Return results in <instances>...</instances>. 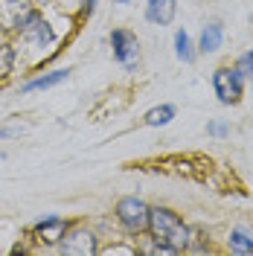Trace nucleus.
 I'll list each match as a JSON object with an SVG mask.
<instances>
[{"label": "nucleus", "mask_w": 253, "mask_h": 256, "mask_svg": "<svg viewBox=\"0 0 253 256\" xmlns=\"http://www.w3.org/2000/svg\"><path fill=\"white\" fill-rule=\"evenodd\" d=\"M148 236L160 244H169L178 254L190 250L192 230L178 212H172L169 207H152V218H148Z\"/></svg>", "instance_id": "f257e3e1"}, {"label": "nucleus", "mask_w": 253, "mask_h": 256, "mask_svg": "<svg viewBox=\"0 0 253 256\" xmlns=\"http://www.w3.org/2000/svg\"><path fill=\"white\" fill-rule=\"evenodd\" d=\"M114 216L116 222L126 227L128 233H148V218H152V207L137 198V195H126L114 204Z\"/></svg>", "instance_id": "f03ea898"}, {"label": "nucleus", "mask_w": 253, "mask_h": 256, "mask_svg": "<svg viewBox=\"0 0 253 256\" xmlns=\"http://www.w3.org/2000/svg\"><path fill=\"white\" fill-rule=\"evenodd\" d=\"M58 254L64 256H94L99 254V244H96V233L88 224H70L64 239L58 242Z\"/></svg>", "instance_id": "7ed1b4c3"}, {"label": "nucleus", "mask_w": 253, "mask_h": 256, "mask_svg": "<svg viewBox=\"0 0 253 256\" xmlns=\"http://www.w3.org/2000/svg\"><path fill=\"white\" fill-rule=\"evenodd\" d=\"M18 38L24 41V44H30V47L35 50H47L52 41H56V30L50 26V20L38 9L32 12L30 18H26V24L18 30Z\"/></svg>", "instance_id": "20e7f679"}, {"label": "nucleus", "mask_w": 253, "mask_h": 256, "mask_svg": "<svg viewBox=\"0 0 253 256\" xmlns=\"http://www.w3.org/2000/svg\"><path fill=\"white\" fill-rule=\"evenodd\" d=\"M242 70L238 67H218L212 73V90L222 105H236L242 99Z\"/></svg>", "instance_id": "39448f33"}, {"label": "nucleus", "mask_w": 253, "mask_h": 256, "mask_svg": "<svg viewBox=\"0 0 253 256\" xmlns=\"http://www.w3.org/2000/svg\"><path fill=\"white\" fill-rule=\"evenodd\" d=\"M32 12H35L32 0H0V32L18 35V30L26 24Z\"/></svg>", "instance_id": "423d86ee"}, {"label": "nucleus", "mask_w": 253, "mask_h": 256, "mask_svg": "<svg viewBox=\"0 0 253 256\" xmlns=\"http://www.w3.org/2000/svg\"><path fill=\"white\" fill-rule=\"evenodd\" d=\"M111 50L114 58L122 64L126 70H134L140 62V41L131 30H114L111 32Z\"/></svg>", "instance_id": "0eeeda50"}, {"label": "nucleus", "mask_w": 253, "mask_h": 256, "mask_svg": "<svg viewBox=\"0 0 253 256\" xmlns=\"http://www.w3.org/2000/svg\"><path fill=\"white\" fill-rule=\"evenodd\" d=\"M67 227H70V222L62 218V216H44L41 222H35L32 236H35L38 242H44V244H56V248H58V242L64 239Z\"/></svg>", "instance_id": "6e6552de"}, {"label": "nucleus", "mask_w": 253, "mask_h": 256, "mask_svg": "<svg viewBox=\"0 0 253 256\" xmlns=\"http://www.w3.org/2000/svg\"><path fill=\"white\" fill-rule=\"evenodd\" d=\"M70 76V70H64V67H58V70H50V73H41V76H35V79L24 82L20 84V94H35V90H50V88H56V84H62L64 79Z\"/></svg>", "instance_id": "1a4fd4ad"}, {"label": "nucleus", "mask_w": 253, "mask_h": 256, "mask_svg": "<svg viewBox=\"0 0 253 256\" xmlns=\"http://www.w3.org/2000/svg\"><path fill=\"white\" fill-rule=\"evenodd\" d=\"M174 12H178V0H154V3L146 6V18H148L152 24H158V26L172 24Z\"/></svg>", "instance_id": "9d476101"}, {"label": "nucleus", "mask_w": 253, "mask_h": 256, "mask_svg": "<svg viewBox=\"0 0 253 256\" xmlns=\"http://www.w3.org/2000/svg\"><path fill=\"white\" fill-rule=\"evenodd\" d=\"M222 41H224L222 24H206L204 30H201V38H198V50L201 52H216V50L222 47Z\"/></svg>", "instance_id": "9b49d317"}, {"label": "nucleus", "mask_w": 253, "mask_h": 256, "mask_svg": "<svg viewBox=\"0 0 253 256\" xmlns=\"http://www.w3.org/2000/svg\"><path fill=\"white\" fill-rule=\"evenodd\" d=\"M230 254L238 256L253 254V233H248L244 227H233L230 230Z\"/></svg>", "instance_id": "f8f14e48"}, {"label": "nucleus", "mask_w": 253, "mask_h": 256, "mask_svg": "<svg viewBox=\"0 0 253 256\" xmlns=\"http://www.w3.org/2000/svg\"><path fill=\"white\" fill-rule=\"evenodd\" d=\"M174 56H178L184 64L195 62V47H192V38H190V32H186V30L174 32Z\"/></svg>", "instance_id": "ddd939ff"}, {"label": "nucleus", "mask_w": 253, "mask_h": 256, "mask_svg": "<svg viewBox=\"0 0 253 256\" xmlns=\"http://www.w3.org/2000/svg\"><path fill=\"white\" fill-rule=\"evenodd\" d=\"M15 62H18L15 44L3 41V44H0V82H6L12 73H15Z\"/></svg>", "instance_id": "4468645a"}, {"label": "nucleus", "mask_w": 253, "mask_h": 256, "mask_svg": "<svg viewBox=\"0 0 253 256\" xmlns=\"http://www.w3.org/2000/svg\"><path fill=\"white\" fill-rule=\"evenodd\" d=\"M146 120V126L148 128H160V126H169L174 120V105H158V108H152V111L142 116Z\"/></svg>", "instance_id": "2eb2a0df"}, {"label": "nucleus", "mask_w": 253, "mask_h": 256, "mask_svg": "<svg viewBox=\"0 0 253 256\" xmlns=\"http://www.w3.org/2000/svg\"><path fill=\"white\" fill-rule=\"evenodd\" d=\"M236 67L242 70V76H244V73H248V76H253V50H250V52H244V56L238 58Z\"/></svg>", "instance_id": "dca6fc26"}, {"label": "nucleus", "mask_w": 253, "mask_h": 256, "mask_svg": "<svg viewBox=\"0 0 253 256\" xmlns=\"http://www.w3.org/2000/svg\"><path fill=\"white\" fill-rule=\"evenodd\" d=\"M206 134H212V137H227V134H230V128L216 120V122H210V126H206Z\"/></svg>", "instance_id": "f3484780"}, {"label": "nucleus", "mask_w": 253, "mask_h": 256, "mask_svg": "<svg viewBox=\"0 0 253 256\" xmlns=\"http://www.w3.org/2000/svg\"><path fill=\"white\" fill-rule=\"evenodd\" d=\"M96 12V0H82V15L90 18Z\"/></svg>", "instance_id": "a211bd4d"}, {"label": "nucleus", "mask_w": 253, "mask_h": 256, "mask_svg": "<svg viewBox=\"0 0 253 256\" xmlns=\"http://www.w3.org/2000/svg\"><path fill=\"white\" fill-rule=\"evenodd\" d=\"M114 3H128V0H114Z\"/></svg>", "instance_id": "6ab92c4d"}, {"label": "nucleus", "mask_w": 253, "mask_h": 256, "mask_svg": "<svg viewBox=\"0 0 253 256\" xmlns=\"http://www.w3.org/2000/svg\"><path fill=\"white\" fill-rule=\"evenodd\" d=\"M148 3H154V0H146V6H148Z\"/></svg>", "instance_id": "aec40b11"}]
</instances>
